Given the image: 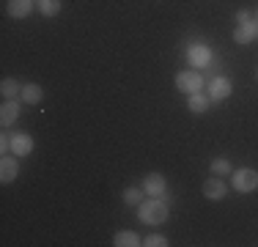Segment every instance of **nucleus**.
Wrapping results in <instances>:
<instances>
[{"label": "nucleus", "instance_id": "nucleus-1", "mask_svg": "<svg viewBox=\"0 0 258 247\" xmlns=\"http://www.w3.org/2000/svg\"><path fill=\"white\" fill-rule=\"evenodd\" d=\"M138 220L146 225H162L168 220V198H149L138 206Z\"/></svg>", "mask_w": 258, "mask_h": 247}, {"label": "nucleus", "instance_id": "nucleus-2", "mask_svg": "<svg viewBox=\"0 0 258 247\" xmlns=\"http://www.w3.org/2000/svg\"><path fill=\"white\" fill-rule=\"evenodd\" d=\"M231 176H233V190H236V193H253V190H258V170L236 168Z\"/></svg>", "mask_w": 258, "mask_h": 247}, {"label": "nucleus", "instance_id": "nucleus-3", "mask_svg": "<svg viewBox=\"0 0 258 247\" xmlns=\"http://www.w3.org/2000/svg\"><path fill=\"white\" fill-rule=\"evenodd\" d=\"M176 88L181 91V94H198L201 88H204V77H201L198 72L187 69V72H179L176 74Z\"/></svg>", "mask_w": 258, "mask_h": 247}, {"label": "nucleus", "instance_id": "nucleus-4", "mask_svg": "<svg viewBox=\"0 0 258 247\" xmlns=\"http://www.w3.org/2000/svg\"><path fill=\"white\" fill-rule=\"evenodd\" d=\"M140 187H143L146 198H165L168 195V181H165V176H159V173H149Z\"/></svg>", "mask_w": 258, "mask_h": 247}, {"label": "nucleus", "instance_id": "nucleus-5", "mask_svg": "<svg viewBox=\"0 0 258 247\" xmlns=\"http://www.w3.org/2000/svg\"><path fill=\"white\" fill-rule=\"evenodd\" d=\"M17 159L20 157H9V154L0 159V181L3 184H11L17 176H20V162H17Z\"/></svg>", "mask_w": 258, "mask_h": 247}, {"label": "nucleus", "instance_id": "nucleus-6", "mask_svg": "<svg viewBox=\"0 0 258 247\" xmlns=\"http://www.w3.org/2000/svg\"><path fill=\"white\" fill-rule=\"evenodd\" d=\"M225 193H228V187H225V181L220 176H212L204 181V195L209 198V201H223Z\"/></svg>", "mask_w": 258, "mask_h": 247}, {"label": "nucleus", "instance_id": "nucleus-7", "mask_svg": "<svg viewBox=\"0 0 258 247\" xmlns=\"http://www.w3.org/2000/svg\"><path fill=\"white\" fill-rule=\"evenodd\" d=\"M20 110H22L20 99H6L3 107H0V124H3V127H11V124L20 118Z\"/></svg>", "mask_w": 258, "mask_h": 247}, {"label": "nucleus", "instance_id": "nucleus-8", "mask_svg": "<svg viewBox=\"0 0 258 247\" xmlns=\"http://www.w3.org/2000/svg\"><path fill=\"white\" fill-rule=\"evenodd\" d=\"M253 39H258V22H244V25H236L233 30V41L236 44H250Z\"/></svg>", "mask_w": 258, "mask_h": 247}, {"label": "nucleus", "instance_id": "nucleus-9", "mask_svg": "<svg viewBox=\"0 0 258 247\" xmlns=\"http://www.w3.org/2000/svg\"><path fill=\"white\" fill-rule=\"evenodd\" d=\"M209 96H212L214 102H220V99H228V96H231V80H228V77H214L212 83H209Z\"/></svg>", "mask_w": 258, "mask_h": 247}, {"label": "nucleus", "instance_id": "nucleus-10", "mask_svg": "<svg viewBox=\"0 0 258 247\" xmlns=\"http://www.w3.org/2000/svg\"><path fill=\"white\" fill-rule=\"evenodd\" d=\"M33 151V138L25 132H17L14 138H11V154H17V157H28V154Z\"/></svg>", "mask_w": 258, "mask_h": 247}, {"label": "nucleus", "instance_id": "nucleus-11", "mask_svg": "<svg viewBox=\"0 0 258 247\" xmlns=\"http://www.w3.org/2000/svg\"><path fill=\"white\" fill-rule=\"evenodd\" d=\"M6 11L14 20H25V17H30V11H33V0H9Z\"/></svg>", "mask_w": 258, "mask_h": 247}, {"label": "nucleus", "instance_id": "nucleus-12", "mask_svg": "<svg viewBox=\"0 0 258 247\" xmlns=\"http://www.w3.org/2000/svg\"><path fill=\"white\" fill-rule=\"evenodd\" d=\"M20 99L25 104H39L41 99H44V88H41V85H36V83H28V85H22Z\"/></svg>", "mask_w": 258, "mask_h": 247}, {"label": "nucleus", "instance_id": "nucleus-13", "mask_svg": "<svg viewBox=\"0 0 258 247\" xmlns=\"http://www.w3.org/2000/svg\"><path fill=\"white\" fill-rule=\"evenodd\" d=\"M209 104H212V96H209V94H201V91H198V94H189V99H187V107L192 110L195 115L206 113Z\"/></svg>", "mask_w": 258, "mask_h": 247}, {"label": "nucleus", "instance_id": "nucleus-14", "mask_svg": "<svg viewBox=\"0 0 258 247\" xmlns=\"http://www.w3.org/2000/svg\"><path fill=\"white\" fill-rule=\"evenodd\" d=\"M113 244L115 247H138V244H143V239H140L135 231H118L113 236Z\"/></svg>", "mask_w": 258, "mask_h": 247}, {"label": "nucleus", "instance_id": "nucleus-15", "mask_svg": "<svg viewBox=\"0 0 258 247\" xmlns=\"http://www.w3.org/2000/svg\"><path fill=\"white\" fill-rule=\"evenodd\" d=\"M0 94H3L6 99H17V96L22 94V85L17 83L14 77H6L3 83H0Z\"/></svg>", "mask_w": 258, "mask_h": 247}, {"label": "nucleus", "instance_id": "nucleus-16", "mask_svg": "<svg viewBox=\"0 0 258 247\" xmlns=\"http://www.w3.org/2000/svg\"><path fill=\"white\" fill-rule=\"evenodd\" d=\"M143 198H146L143 187H126L124 190V203H126V206H140Z\"/></svg>", "mask_w": 258, "mask_h": 247}, {"label": "nucleus", "instance_id": "nucleus-17", "mask_svg": "<svg viewBox=\"0 0 258 247\" xmlns=\"http://www.w3.org/2000/svg\"><path fill=\"white\" fill-rule=\"evenodd\" d=\"M209 170H212V176H231L233 173V165L228 162V159H212V165H209Z\"/></svg>", "mask_w": 258, "mask_h": 247}, {"label": "nucleus", "instance_id": "nucleus-18", "mask_svg": "<svg viewBox=\"0 0 258 247\" xmlns=\"http://www.w3.org/2000/svg\"><path fill=\"white\" fill-rule=\"evenodd\" d=\"M60 9H63V3H60V0H39V14H44V17L60 14Z\"/></svg>", "mask_w": 258, "mask_h": 247}, {"label": "nucleus", "instance_id": "nucleus-19", "mask_svg": "<svg viewBox=\"0 0 258 247\" xmlns=\"http://www.w3.org/2000/svg\"><path fill=\"white\" fill-rule=\"evenodd\" d=\"M209 49L206 47H195V49H189V60H195V64H209Z\"/></svg>", "mask_w": 258, "mask_h": 247}, {"label": "nucleus", "instance_id": "nucleus-20", "mask_svg": "<svg viewBox=\"0 0 258 247\" xmlns=\"http://www.w3.org/2000/svg\"><path fill=\"white\" fill-rule=\"evenodd\" d=\"M143 244L146 247H165V244H168V239H165L162 233H151V236L143 239Z\"/></svg>", "mask_w": 258, "mask_h": 247}, {"label": "nucleus", "instance_id": "nucleus-21", "mask_svg": "<svg viewBox=\"0 0 258 247\" xmlns=\"http://www.w3.org/2000/svg\"><path fill=\"white\" fill-rule=\"evenodd\" d=\"M236 22H239V25H244V22H253V14H250L247 9H239V11H236Z\"/></svg>", "mask_w": 258, "mask_h": 247}, {"label": "nucleus", "instance_id": "nucleus-22", "mask_svg": "<svg viewBox=\"0 0 258 247\" xmlns=\"http://www.w3.org/2000/svg\"><path fill=\"white\" fill-rule=\"evenodd\" d=\"M253 20H255V22H258V9H255V14H253Z\"/></svg>", "mask_w": 258, "mask_h": 247}]
</instances>
